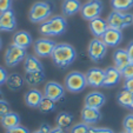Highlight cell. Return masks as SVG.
<instances>
[{
  "instance_id": "obj_16",
  "label": "cell",
  "mask_w": 133,
  "mask_h": 133,
  "mask_svg": "<svg viewBox=\"0 0 133 133\" xmlns=\"http://www.w3.org/2000/svg\"><path fill=\"white\" fill-rule=\"evenodd\" d=\"M113 61H114V67L118 68L121 72L128 64H131L127 51L124 50V48H118V50H116L113 52Z\"/></svg>"
},
{
  "instance_id": "obj_13",
  "label": "cell",
  "mask_w": 133,
  "mask_h": 133,
  "mask_svg": "<svg viewBox=\"0 0 133 133\" xmlns=\"http://www.w3.org/2000/svg\"><path fill=\"white\" fill-rule=\"evenodd\" d=\"M101 40L107 45V47H116L123 40V33H121L120 30L108 27V30L101 37Z\"/></svg>"
},
{
  "instance_id": "obj_15",
  "label": "cell",
  "mask_w": 133,
  "mask_h": 133,
  "mask_svg": "<svg viewBox=\"0 0 133 133\" xmlns=\"http://www.w3.org/2000/svg\"><path fill=\"white\" fill-rule=\"evenodd\" d=\"M121 79V72L118 68L110 66L105 70V79H104V87H112L116 86Z\"/></svg>"
},
{
  "instance_id": "obj_12",
  "label": "cell",
  "mask_w": 133,
  "mask_h": 133,
  "mask_svg": "<svg viewBox=\"0 0 133 133\" xmlns=\"http://www.w3.org/2000/svg\"><path fill=\"white\" fill-rule=\"evenodd\" d=\"M15 27H17V19L12 8L0 13V32H12L15 30Z\"/></svg>"
},
{
  "instance_id": "obj_30",
  "label": "cell",
  "mask_w": 133,
  "mask_h": 133,
  "mask_svg": "<svg viewBox=\"0 0 133 133\" xmlns=\"http://www.w3.org/2000/svg\"><path fill=\"white\" fill-rule=\"evenodd\" d=\"M90 126L86 123H79L75 124L72 128H71V133H90Z\"/></svg>"
},
{
  "instance_id": "obj_6",
  "label": "cell",
  "mask_w": 133,
  "mask_h": 133,
  "mask_svg": "<svg viewBox=\"0 0 133 133\" xmlns=\"http://www.w3.org/2000/svg\"><path fill=\"white\" fill-rule=\"evenodd\" d=\"M27 57L25 48L18 47L15 45H10L6 50L5 53V64L8 67H14L19 63H21L23 60H25V58Z\"/></svg>"
},
{
  "instance_id": "obj_17",
  "label": "cell",
  "mask_w": 133,
  "mask_h": 133,
  "mask_svg": "<svg viewBox=\"0 0 133 133\" xmlns=\"http://www.w3.org/2000/svg\"><path fill=\"white\" fill-rule=\"evenodd\" d=\"M32 43H33L32 35L28 32H26V31H18V32H15L12 39L13 45L21 48H25V50L27 47H30L32 45Z\"/></svg>"
},
{
  "instance_id": "obj_2",
  "label": "cell",
  "mask_w": 133,
  "mask_h": 133,
  "mask_svg": "<svg viewBox=\"0 0 133 133\" xmlns=\"http://www.w3.org/2000/svg\"><path fill=\"white\" fill-rule=\"evenodd\" d=\"M67 23L66 19L61 15H54L41 23L39 32L43 35H61L66 31Z\"/></svg>"
},
{
  "instance_id": "obj_3",
  "label": "cell",
  "mask_w": 133,
  "mask_h": 133,
  "mask_svg": "<svg viewBox=\"0 0 133 133\" xmlns=\"http://www.w3.org/2000/svg\"><path fill=\"white\" fill-rule=\"evenodd\" d=\"M52 5L51 3H47V1H38V3H34L32 5L30 10V14H28V18L34 24H39V23H44L47 19H50L51 15H52Z\"/></svg>"
},
{
  "instance_id": "obj_28",
  "label": "cell",
  "mask_w": 133,
  "mask_h": 133,
  "mask_svg": "<svg viewBox=\"0 0 133 133\" xmlns=\"http://www.w3.org/2000/svg\"><path fill=\"white\" fill-rule=\"evenodd\" d=\"M113 10L119 12H126L133 7V0H111Z\"/></svg>"
},
{
  "instance_id": "obj_11",
  "label": "cell",
  "mask_w": 133,
  "mask_h": 133,
  "mask_svg": "<svg viewBox=\"0 0 133 133\" xmlns=\"http://www.w3.org/2000/svg\"><path fill=\"white\" fill-rule=\"evenodd\" d=\"M64 96H65V88L59 83L50 81L44 87V97H46L48 99H52L53 101L60 100Z\"/></svg>"
},
{
  "instance_id": "obj_38",
  "label": "cell",
  "mask_w": 133,
  "mask_h": 133,
  "mask_svg": "<svg viewBox=\"0 0 133 133\" xmlns=\"http://www.w3.org/2000/svg\"><path fill=\"white\" fill-rule=\"evenodd\" d=\"M124 90L128 91L133 94V78L130 79H125V83H124Z\"/></svg>"
},
{
  "instance_id": "obj_21",
  "label": "cell",
  "mask_w": 133,
  "mask_h": 133,
  "mask_svg": "<svg viewBox=\"0 0 133 133\" xmlns=\"http://www.w3.org/2000/svg\"><path fill=\"white\" fill-rule=\"evenodd\" d=\"M43 98H44V94L40 91L37 90V88H32V90H30L28 92H26L25 103H26V105L30 106V107L35 108V107H39Z\"/></svg>"
},
{
  "instance_id": "obj_40",
  "label": "cell",
  "mask_w": 133,
  "mask_h": 133,
  "mask_svg": "<svg viewBox=\"0 0 133 133\" xmlns=\"http://www.w3.org/2000/svg\"><path fill=\"white\" fill-rule=\"evenodd\" d=\"M126 51H127L128 57H130V61L133 63V41L130 43V45H128V47L126 48Z\"/></svg>"
},
{
  "instance_id": "obj_46",
  "label": "cell",
  "mask_w": 133,
  "mask_h": 133,
  "mask_svg": "<svg viewBox=\"0 0 133 133\" xmlns=\"http://www.w3.org/2000/svg\"><path fill=\"white\" fill-rule=\"evenodd\" d=\"M120 133H126V132H120Z\"/></svg>"
},
{
  "instance_id": "obj_23",
  "label": "cell",
  "mask_w": 133,
  "mask_h": 133,
  "mask_svg": "<svg viewBox=\"0 0 133 133\" xmlns=\"http://www.w3.org/2000/svg\"><path fill=\"white\" fill-rule=\"evenodd\" d=\"M0 121H1V125H3L4 128L10 130V128L17 127V126L20 125V117H19L18 113L11 111L10 113H7L5 117L0 119Z\"/></svg>"
},
{
  "instance_id": "obj_4",
  "label": "cell",
  "mask_w": 133,
  "mask_h": 133,
  "mask_svg": "<svg viewBox=\"0 0 133 133\" xmlns=\"http://www.w3.org/2000/svg\"><path fill=\"white\" fill-rule=\"evenodd\" d=\"M106 21H107V25L110 28H116V30L121 31L123 28L133 24V14L119 12V11H113V12L110 13Z\"/></svg>"
},
{
  "instance_id": "obj_18",
  "label": "cell",
  "mask_w": 133,
  "mask_h": 133,
  "mask_svg": "<svg viewBox=\"0 0 133 133\" xmlns=\"http://www.w3.org/2000/svg\"><path fill=\"white\" fill-rule=\"evenodd\" d=\"M88 26H90V31L96 38H101L104 35V33L108 30L107 21L101 19V18H97V19L91 20Z\"/></svg>"
},
{
  "instance_id": "obj_31",
  "label": "cell",
  "mask_w": 133,
  "mask_h": 133,
  "mask_svg": "<svg viewBox=\"0 0 133 133\" xmlns=\"http://www.w3.org/2000/svg\"><path fill=\"white\" fill-rule=\"evenodd\" d=\"M124 132L126 133H133V114H127L125 119L123 120Z\"/></svg>"
},
{
  "instance_id": "obj_25",
  "label": "cell",
  "mask_w": 133,
  "mask_h": 133,
  "mask_svg": "<svg viewBox=\"0 0 133 133\" xmlns=\"http://www.w3.org/2000/svg\"><path fill=\"white\" fill-rule=\"evenodd\" d=\"M24 83H25V79H24L20 74H18V73H12V74H10L7 80H6L7 87L12 91L20 90L24 86Z\"/></svg>"
},
{
  "instance_id": "obj_27",
  "label": "cell",
  "mask_w": 133,
  "mask_h": 133,
  "mask_svg": "<svg viewBox=\"0 0 133 133\" xmlns=\"http://www.w3.org/2000/svg\"><path fill=\"white\" fill-rule=\"evenodd\" d=\"M117 101H118V104L120 106L131 108V106H132V104H133V94L131 92H128V91L123 90L118 93Z\"/></svg>"
},
{
  "instance_id": "obj_43",
  "label": "cell",
  "mask_w": 133,
  "mask_h": 133,
  "mask_svg": "<svg viewBox=\"0 0 133 133\" xmlns=\"http://www.w3.org/2000/svg\"><path fill=\"white\" fill-rule=\"evenodd\" d=\"M0 99H3V92L0 91Z\"/></svg>"
},
{
  "instance_id": "obj_24",
  "label": "cell",
  "mask_w": 133,
  "mask_h": 133,
  "mask_svg": "<svg viewBox=\"0 0 133 133\" xmlns=\"http://www.w3.org/2000/svg\"><path fill=\"white\" fill-rule=\"evenodd\" d=\"M73 120H74V117H73L72 113L70 112H60L55 118V124L57 126L63 130L65 128H68L71 125L73 124Z\"/></svg>"
},
{
  "instance_id": "obj_19",
  "label": "cell",
  "mask_w": 133,
  "mask_h": 133,
  "mask_svg": "<svg viewBox=\"0 0 133 133\" xmlns=\"http://www.w3.org/2000/svg\"><path fill=\"white\" fill-rule=\"evenodd\" d=\"M101 118V113L97 108H91V107H84L81 111V119L84 123L88 124H97Z\"/></svg>"
},
{
  "instance_id": "obj_33",
  "label": "cell",
  "mask_w": 133,
  "mask_h": 133,
  "mask_svg": "<svg viewBox=\"0 0 133 133\" xmlns=\"http://www.w3.org/2000/svg\"><path fill=\"white\" fill-rule=\"evenodd\" d=\"M121 77L125 79L133 78V63L128 64V65L121 71Z\"/></svg>"
},
{
  "instance_id": "obj_39",
  "label": "cell",
  "mask_w": 133,
  "mask_h": 133,
  "mask_svg": "<svg viewBox=\"0 0 133 133\" xmlns=\"http://www.w3.org/2000/svg\"><path fill=\"white\" fill-rule=\"evenodd\" d=\"M39 132L41 133H51V131H52V127H51L50 125H48L47 123H43L40 125V127H39Z\"/></svg>"
},
{
  "instance_id": "obj_14",
  "label": "cell",
  "mask_w": 133,
  "mask_h": 133,
  "mask_svg": "<svg viewBox=\"0 0 133 133\" xmlns=\"http://www.w3.org/2000/svg\"><path fill=\"white\" fill-rule=\"evenodd\" d=\"M106 101V98L103 93L100 92H91L88 93L85 98V106L91 108H97L100 110V107H103L104 104Z\"/></svg>"
},
{
  "instance_id": "obj_37",
  "label": "cell",
  "mask_w": 133,
  "mask_h": 133,
  "mask_svg": "<svg viewBox=\"0 0 133 133\" xmlns=\"http://www.w3.org/2000/svg\"><path fill=\"white\" fill-rule=\"evenodd\" d=\"M90 133H114L110 128H101V127H91Z\"/></svg>"
},
{
  "instance_id": "obj_5",
  "label": "cell",
  "mask_w": 133,
  "mask_h": 133,
  "mask_svg": "<svg viewBox=\"0 0 133 133\" xmlns=\"http://www.w3.org/2000/svg\"><path fill=\"white\" fill-rule=\"evenodd\" d=\"M65 86L66 90L72 93H79L81 91H84L85 87L87 86L85 74L78 72V71L68 73L65 78Z\"/></svg>"
},
{
  "instance_id": "obj_41",
  "label": "cell",
  "mask_w": 133,
  "mask_h": 133,
  "mask_svg": "<svg viewBox=\"0 0 133 133\" xmlns=\"http://www.w3.org/2000/svg\"><path fill=\"white\" fill-rule=\"evenodd\" d=\"M51 133H66V132H65V130H63V128L58 127V126H55L54 128H52Z\"/></svg>"
},
{
  "instance_id": "obj_1",
  "label": "cell",
  "mask_w": 133,
  "mask_h": 133,
  "mask_svg": "<svg viewBox=\"0 0 133 133\" xmlns=\"http://www.w3.org/2000/svg\"><path fill=\"white\" fill-rule=\"evenodd\" d=\"M53 63L59 68H66L75 60L77 51L70 44H57L51 54Z\"/></svg>"
},
{
  "instance_id": "obj_7",
  "label": "cell",
  "mask_w": 133,
  "mask_h": 133,
  "mask_svg": "<svg viewBox=\"0 0 133 133\" xmlns=\"http://www.w3.org/2000/svg\"><path fill=\"white\" fill-rule=\"evenodd\" d=\"M87 51L91 60L94 61V63H98V61H101L105 58L106 52H107V45L101 39L94 38V39L91 40Z\"/></svg>"
},
{
  "instance_id": "obj_42",
  "label": "cell",
  "mask_w": 133,
  "mask_h": 133,
  "mask_svg": "<svg viewBox=\"0 0 133 133\" xmlns=\"http://www.w3.org/2000/svg\"><path fill=\"white\" fill-rule=\"evenodd\" d=\"M1 47H3V41H1V38H0V50H1Z\"/></svg>"
},
{
  "instance_id": "obj_45",
  "label": "cell",
  "mask_w": 133,
  "mask_h": 133,
  "mask_svg": "<svg viewBox=\"0 0 133 133\" xmlns=\"http://www.w3.org/2000/svg\"><path fill=\"white\" fill-rule=\"evenodd\" d=\"M131 108H132V110H133V104H132V106H131Z\"/></svg>"
},
{
  "instance_id": "obj_32",
  "label": "cell",
  "mask_w": 133,
  "mask_h": 133,
  "mask_svg": "<svg viewBox=\"0 0 133 133\" xmlns=\"http://www.w3.org/2000/svg\"><path fill=\"white\" fill-rule=\"evenodd\" d=\"M10 112H11L10 104L6 100H4V99H0V119L3 118V117H5Z\"/></svg>"
},
{
  "instance_id": "obj_26",
  "label": "cell",
  "mask_w": 133,
  "mask_h": 133,
  "mask_svg": "<svg viewBox=\"0 0 133 133\" xmlns=\"http://www.w3.org/2000/svg\"><path fill=\"white\" fill-rule=\"evenodd\" d=\"M24 79H25V83L27 84V85L34 87V86L39 85V84H41L44 80H45V73H44V72L26 73L25 78H24Z\"/></svg>"
},
{
  "instance_id": "obj_36",
  "label": "cell",
  "mask_w": 133,
  "mask_h": 133,
  "mask_svg": "<svg viewBox=\"0 0 133 133\" xmlns=\"http://www.w3.org/2000/svg\"><path fill=\"white\" fill-rule=\"evenodd\" d=\"M7 78H8L7 71H6L4 67H1V66H0V86L4 85V84H6Z\"/></svg>"
},
{
  "instance_id": "obj_34",
  "label": "cell",
  "mask_w": 133,
  "mask_h": 133,
  "mask_svg": "<svg viewBox=\"0 0 133 133\" xmlns=\"http://www.w3.org/2000/svg\"><path fill=\"white\" fill-rule=\"evenodd\" d=\"M11 6H12V0H0V13L11 10Z\"/></svg>"
},
{
  "instance_id": "obj_22",
  "label": "cell",
  "mask_w": 133,
  "mask_h": 133,
  "mask_svg": "<svg viewBox=\"0 0 133 133\" xmlns=\"http://www.w3.org/2000/svg\"><path fill=\"white\" fill-rule=\"evenodd\" d=\"M81 3L80 0H64L63 5H61V10H63V14L71 17L74 15L75 13H78L81 10Z\"/></svg>"
},
{
  "instance_id": "obj_29",
  "label": "cell",
  "mask_w": 133,
  "mask_h": 133,
  "mask_svg": "<svg viewBox=\"0 0 133 133\" xmlns=\"http://www.w3.org/2000/svg\"><path fill=\"white\" fill-rule=\"evenodd\" d=\"M38 108H39V111L43 113L53 112V111L55 110V101H53L52 99H48V98H46V97H44Z\"/></svg>"
},
{
  "instance_id": "obj_10",
  "label": "cell",
  "mask_w": 133,
  "mask_h": 133,
  "mask_svg": "<svg viewBox=\"0 0 133 133\" xmlns=\"http://www.w3.org/2000/svg\"><path fill=\"white\" fill-rule=\"evenodd\" d=\"M55 45L57 44L54 43L53 40L51 39H47V38H40V39H38L37 41L34 43V52L38 57H48V55L52 54L53 50H54Z\"/></svg>"
},
{
  "instance_id": "obj_8",
  "label": "cell",
  "mask_w": 133,
  "mask_h": 133,
  "mask_svg": "<svg viewBox=\"0 0 133 133\" xmlns=\"http://www.w3.org/2000/svg\"><path fill=\"white\" fill-rule=\"evenodd\" d=\"M81 17L85 20H93L100 17L101 12H103V3L100 0H90L86 4L81 6Z\"/></svg>"
},
{
  "instance_id": "obj_9",
  "label": "cell",
  "mask_w": 133,
  "mask_h": 133,
  "mask_svg": "<svg viewBox=\"0 0 133 133\" xmlns=\"http://www.w3.org/2000/svg\"><path fill=\"white\" fill-rule=\"evenodd\" d=\"M86 83L88 86L94 88L103 87L104 86V79H105V70H101L99 67L90 68L85 73Z\"/></svg>"
},
{
  "instance_id": "obj_44",
  "label": "cell",
  "mask_w": 133,
  "mask_h": 133,
  "mask_svg": "<svg viewBox=\"0 0 133 133\" xmlns=\"http://www.w3.org/2000/svg\"><path fill=\"white\" fill-rule=\"evenodd\" d=\"M33 133H41V132H39V131H34Z\"/></svg>"
},
{
  "instance_id": "obj_35",
  "label": "cell",
  "mask_w": 133,
  "mask_h": 133,
  "mask_svg": "<svg viewBox=\"0 0 133 133\" xmlns=\"http://www.w3.org/2000/svg\"><path fill=\"white\" fill-rule=\"evenodd\" d=\"M6 133H30V131L27 130L24 126H17V127L10 128V130H6Z\"/></svg>"
},
{
  "instance_id": "obj_20",
  "label": "cell",
  "mask_w": 133,
  "mask_h": 133,
  "mask_svg": "<svg viewBox=\"0 0 133 133\" xmlns=\"http://www.w3.org/2000/svg\"><path fill=\"white\" fill-rule=\"evenodd\" d=\"M24 68L26 73H34V72H44V66L40 60L34 55H27L24 60Z\"/></svg>"
}]
</instances>
